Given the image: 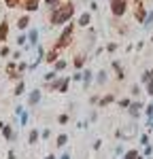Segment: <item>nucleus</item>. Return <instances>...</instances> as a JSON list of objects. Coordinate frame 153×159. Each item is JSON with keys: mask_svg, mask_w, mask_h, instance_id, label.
<instances>
[{"mask_svg": "<svg viewBox=\"0 0 153 159\" xmlns=\"http://www.w3.org/2000/svg\"><path fill=\"white\" fill-rule=\"evenodd\" d=\"M45 4L49 7V11H51V9H58L62 4V0H45Z\"/></svg>", "mask_w": 153, "mask_h": 159, "instance_id": "nucleus-26", "label": "nucleus"}, {"mask_svg": "<svg viewBox=\"0 0 153 159\" xmlns=\"http://www.w3.org/2000/svg\"><path fill=\"white\" fill-rule=\"evenodd\" d=\"M68 119H70V117H68V112H62V115L58 117V123H60V125H66V123H68Z\"/></svg>", "mask_w": 153, "mask_h": 159, "instance_id": "nucleus-28", "label": "nucleus"}, {"mask_svg": "<svg viewBox=\"0 0 153 159\" xmlns=\"http://www.w3.org/2000/svg\"><path fill=\"white\" fill-rule=\"evenodd\" d=\"M113 68H115V72H117V81H123V68L119 66V61H113Z\"/></svg>", "mask_w": 153, "mask_h": 159, "instance_id": "nucleus-23", "label": "nucleus"}, {"mask_svg": "<svg viewBox=\"0 0 153 159\" xmlns=\"http://www.w3.org/2000/svg\"><path fill=\"white\" fill-rule=\"evenodd\" d=\"M9 55H11V47L9 45H2L0 47V57H9Z\"/></svg>", "mask_w": 153, "mask_h": 159, "instance_id": "nucleus-25", "label": "nucleus"}, {"mask_svg": "<svg viewBox=\"0 0 153 159\" xmlns=\"http://www.w3.org/2000/svg\"><path fill=\"white\" fill-rule=\"evenodd\" d=\"M9 40V19L0 21V45H4Z\"/></svg>", "mask_w": 153, "mask_h": 159, "instance_id": "nucleus-6", "label": "nucleus"}, {"mask_svg": "<svg viewBox=\"0 0 153 159\" xmlns=\"http://www.w3.org/2000/svg\"><path fill=\"white\" fill-rule=\"evenodd\" d=\"M151 79H153V72H149V70H147V72L142 74V83H149Z\"/></svg>", "mask_w": 153, "mask_h": 159, "instance_id": "nucleus-33", "label": "nucleus"}, {"mask_svg": "<svg viewBox=\"0 0 153 159\" xmlns=\"http://www.w3.org/2000/svg\"><path fill=\"white\" fill-rule=\"evenodd\" d=\"M2 138H4V142H15L17 138H19V134H17V129H13V125H9V123H4V127H2Z\"/></svg>", "mask_w": 153, "mask_h": 159, "instance_id": "nucleus-4", "label": "nucleus"}, {"mask_svg": "<svg viewBox=\"0 0 153 159\" xmlns=\"http://www.w3.org/2000/svg\"><path fill=\"white\" fill-rule=\"evenodd\" d=\"M40 100H43V91H40V89H32V91H30V96H28V106H30V108H34V106L40 104Z\"/></svg>", "mask_w": 153, "mask_h": 159, "instance_id": "nucleus-5", "label": "nucleus"}, {"mask_svg": "<svg viewBox=\"0 0 153 159\" xmlns=\"http://www.w3.org/2000/svg\"><path fill=\"white\" fill-rule=\"evenodd\" d=\"M38 140H40V129L38 127H32L30 134H28V144H36Z\"/></svg>", "mask_w": 153, "mask_h": 159, "instance_id": "nucleus-9", "label": "nucleus"}, {"mask_svg": "<svg viewBox=\"0 0 153 159\" xmlns=\"http://www.w3.org/2000/svg\"><path fill=\"white\" fill-rule=\"evenodd\" d=\"M66 142H68V136H66V134H60L58 138H55V147H58V148H64V147H66Z\"/></svg>", "mask_w": 153, "mask_h": 159, "instance_id": "nucleus-21", "label": "nucleus"}, {"mask_svg": "<svg viewBox=\"0 0 153 159\" xmlns=\"http://www.w3.org/2000/svg\"><path fill=\"white\" fill-rule=\"evenodd\" d=\"M66 66H68V61H66V60H58L55 64H53V70H55V72L60 74L62 70H66Z\"/></svg>", "mask_w": 153, "mask_h": 159, "instance_id": "nucleus-16", "label": "nucleus"}, {"mask_svg": "<svg viewBox=\"0 0 153 159\" xmlns=\"http://www.w3.org/2000/svg\"><path fill=\"white\" fill-rule=\"evenodd\" d=\"M119 106H123V108H126V106H130V100H121V102H119Z\"/></svg>", "mask_w": 153, "mask_h": 159, "instance_id": "nucleus-42", "label": "nucleus"}, {"mask_svg": "<svg viewBox=\"0 0 153 159\" xmlns=\"http://www.w3.org/2000/svg\"><path fill=\"white\" fill-rule=\"evenodd\" d=\"M4 72H7V76H11L13 72H17V61H7V68H4Z\"/></svg>", "mask_w": 153, "mask_h": 159, "instance_id": "nucleus-18", "label": "nucleus"}, {"mask_svg": "<svg viewBox=\"0 0 153 159\" xmlns=\"http://www.w3.org/2000/svg\"><path fill=\"white\" fill-rule=\"evenodd\" d=\"M111 11L115 17H121L128 11V0H111Z\"/></svg>", "mask_w": 153, "mask_h": 159, "instance_id": "nucleus-3", "label": "nucleus"}, {"mask_svg": "<svg viewBox=\"0 0 153 159\" xmlns=\"http://www.w3.org/2000/svg\"><path fill=\"white\" fill-rule=\"evenodd\" d=\"M68 85H70V76H66V79H64V83H62V87H60V91H62V93H66V91H68Z\"/></svg>", "mask_w": 153, "mask_h": 159, "instance_id": "nucleus-29", "label": "nucleus"}, {"mask_svg": "<svg viewBox=\"0 0 153 159\" xmlns=\"http://www.w3.org/2000/svg\"><path fill=\"white\" fill-rule=\"evenodd\" d=\"M140 108H142V104H140V102H132V104H130V115H132V117H138Z\"/></svg>", "mask_w": 153, "mask_h": 159, "instance_id": "nucleus-17", "label": "nucleus"}, {"mask_svg": "<svg viewBox=\"0 0 153 159\" xmlns=\"http://www.w3.org/2000/svg\"><path fill=\"white\" fill-rule=\"evenodd\" d=\"M7 159H17V155H15V151H7Z\"/></svg>", "mask_w": 153, "mask_h": 159, "instance_id": "nucleus-38", "label": "nucleus"}, {"mask_svg": "<svg viewBox=\"0 0 153 159\" xmlns=\"http://www.w3.org/2000/svg\"><path fill=\"white\" fill-rule=\"evenodd\" d=\"M72 34H75V24H68L66 28H64V32L58 36V40H55V45H53V49L55 51H62L66 49L70 43H72Z\"/></svg>", "mask_w": 153, "mask_h": 159, "instance_id": "nucleus-2", "label": "nucleus"}, {"mask_svg": "<svg viewBox=\"0 0 153 159\" xmlns=\"http://www.w3.org/2000/svg\"><path fill=\"white\" fill-rule=\"evenodd\" d=\"M15 43H17V47H26V45H28V34H26V32H21V34H17V38H15Z\"/></svg>", "mask_w": 153, "mask_h": 159, "instance_id": "nucleus-19", "label": "nucleus"}, {"mask_svg": "<svg viewBox=\"0 0 153 159\" xmlns=\"http://www.w3.org/2000/svg\"><path fill=\"white\" fill-rule=\"evenodd\" d=\"M49 136H51V129H49V127H45V129H40V138H43V140H47Z\"/></svg>", "mask_w": 153, "mask_h": 159, "instance_id": "nucleus-32", "label": "nucleus"}, {"mask_svg": "<svg viewBox=\"0 0 153 159\" xmlns=\"http://www.w3.org/2000/svg\"><path fill=\"white\" fill-rule=\"evenodd\" d=\"M64 79H66V76H58V79H53L51 83H47V89H49V91H60V87H62Z\"/></svg>", "mask_w": 153, "mask_h": 159, "instance_id": "nucleus-10", "label": "nucleus"}, {"mask_svg": "<svg viewBox=\"0 0 153 159\" xmlns=\"http://www.w3.org/2000/svg\"><path fill=\"white\" fill-rule=\"evenodd\" d=\"M17 30L19 32H26V30H30V15H21L19 19H17Z\"/></svg>", "mask_w": 153, "mask_h": 159, "instance_id": "nucleus-7", "label": "nucleus"}, {"mask_svg": "<svg viewBox=\"0 0 153 159\" xmlns=\"http://www.w3.org/2000/svg\"><path fill=\"white\" fill-rule=\"evenodd\" d=\"M38 2H40V0H24V2H21V9L28 11V13H34L38 9Z\"/></svg>", "mask_w": 153, "mask_h": 159, "instance_id": "nucleus-8", "label": "nucleus"}, {"mask_svg": "<svg viewBox=\"0 0 153 159\" xmlns=\"http://www.w3.org/2000/svg\"><path fill=\"white\" fill-rule=\"evenodd\" d=\"M115 49H117V43H109V45H106V51H109V53H113Z\"/></svg>", "mask_w": 153, "mask_h": 159, "instance_id": "nucleus-34", "label": "nucleus"}, {"mask_svg": "<svg viewBox=\"0 0 153 159\" xmlns=\"http://www.w3.org/2000/svg\"><path fill=\"white\" fill-rule=\"evenodd\" d=\"M126 159H138V153H136V151H130L126 155Z\"/></svg>", "mask_w": 153, "mask_h": 159, "instance_id": "nucleus-35", "label": "nucleus"}, {"mask_svg": "<svg viewBox=\"0 0 153 159\" xmlns=\"http://www.w3.org/2000/svg\"><path fill=\"white\" fill-rule=\"evenodd\" d=\"M96 119H98V112L91 110V112H89V121H96Z\"/></svg>", "mask_w": 153, "mask_h": 159, "instance_id": "nucleus-37", "label": "nucleus"}, {"mask_svg": "<svg viewBox=\"0 0 153 159\" xmlns=\"http://www.w3.org/2000/svg\"><path fill=\"white\" fill-rule=\"evenodd\" d=\"M72 15H75V7H72V2L60 4L58 9H51V11H49V24L51 25H62V24H66V21H70Z\"/></svg>", "mask_w": 153, "mask_h": 159, "instance_id": "nucleus-1", "label": "nucleus"}, {"mask_svg": "<svg viewBox=\"0 0 153 159\" xmlns=\"http://www.w3.org/2000/svg\"><path fill=\"white\" fill-rule=\"evenodd\" d=\"M98 102H100L98 96H91V98H89V104H98Z\"/></svg>", "mask_w": 153, "mask_h": 159, "instance_id": "nucleus-39", "label": "nucleus"}, {"mask_svg": "<svg viewBox=\"0 0 153 159\" xmlns=\"http://www.w3.org/2000/svg\"><path fill=\"white\" fill-rule=\"evenodd\" d=\"M28 119H30V112L28 110H24L19 117H17V123H19V127H24V125H28Z\"/></svg>", "mask_w": 153, "mask_h": 159, "instance_id": "nucleus-20", "label": "nucleus"}, {"mask_svg": "<svg viewBox=\"0 0 153 159\" xmlns=\"http://www.w3.org/2000/svg\"><path fill=\"white\" fill-rule=\"evenodd\" d=\"M45 159H58V157H55V155H47Z\"/></svg>", "mask_w": 153, "mask_h": 159, "instance_id": "nucleus-44", "label": "nucleus"}, {"mask_svg": "<svg viewBox=\"0 0 153 159\" xmlns=\"http://www.w3.org/2000/svg\"><path fill=\"white\" fill-rule=\"evenodd\" d=\"M24 91H26V83L24 81L15 83V87H13V96H24Z\"/></svg>", "mask_w": 153, "mask_h": 159, "instance_id": "nucleus-15", "label": "nucleus"}, {"mask_svg": "<svg viewBox=\"0 0 153 159\" xmlns=\"http://www.w3.org/2000/svg\"><path fill=\"white\" fill-rule=\"evenodd\" d=\"M60 159H70V153H64V155H62Z\"/></svg>", "mask_w": 153, "mask_h": 159, "instance_id": "nucleus-43", "label": "nucleus"}, {"mask_svg": "<svg viewBox=\"0 0 153 159\" xmlns=\"http://www.w3.org/2000/svg\"><path fill=\"white\" fill-rule=\"evenodd\" d=\"M85 61H87V57H85V55H76L75 60H72V66H75L76 70H81V68L85 66Z\"/></svg>", "mask_w": 153, "mask_h": 159, "instance_id": "nucleus-14", "label": "nucleus"}, {"mask_svg": "<svg viewBox=\"0 0 153 159\" xmlns=\"http://www.w3.org/2000/svg\"><path fill=\"white\" fill-rule=\"evenodd\" d=\"M26 70H28V64H26V61H17V72L24 74Z\"/></svg>", "mask_w": 153, "mask_h": 159, "instance_id": "nucleus-30", "label": "nucleus"}, {"mask_svg": "<svg viewBox=\"0 0 153 159\" xmlns=\"http://www.w3.org/2000/svg\"><path fill=\"white\" fill-rule=\"evenodd\" d=\"M58 60H60V51H55V49L47 51V55H45V61H47V64H55Z\"/></svg>", "mask_w": 153, "mask_h": 159, "instance_id": "nucleus-11", "label": "nucleus"}, {"mask_svg": "<svg viewBox=\"0 0 153 159\" xmlns=\"http://www.w3.org/2000/svg\"><path fill=\"white\" fill-rule=\"evenodd\" d=\"M106 81H109V74L104 72V70H100V72H98V76H96V83H98V85H104Z\"/></svg>", "mask_w": 153, "mask_h": 159, "instance_id": "nucleus-24", "label": "nucleus"}, {"mask_svg": "<svg viewBox=\"0 0 153 159\" xmlns=\"http://www.w3.org/2000/svg\"><path fill=\"white\" fill-rule=\"evenodd\" d=\"M147 89H149V93H151V96H153V79H151V81H149V83H147Z\"/></svg>", "mask_w": 153, "mask_h": 159, "instance_id": "nucleus-41", "label": "nucleus"}, {"mask_svg": "<svg viewBox=\"0 0 153 159\" xmlns=\"http://www.w3.org/2000/svg\"><path fill=\"white\" fill-rule=\"evenodd\" d=\"M2 127H4V121H0V132H2Z\"/></svg>", "mask_w": 153, "mask_h": 159, "instance_id": "nucleus-45", "label": "nucleus"}, {"mask_svg": "<svg viewBox=\"0 0 153 159\" xmlns=\"http://www.w3.org/2000/svg\"><path fill=\"white\" fill-rule=\"evenodd\" d=\"M11 55H13V61H19V60H21V49L11 51Z\"/></svg>", "mask_w": 153, "mask_h": 159, "instance_id": "nucleus-31", "label": "nucleus"}, {"mask_svg": "<svg viewBox=\"0 0 153 159\" xmlns=\"http://www.w3.org/2000/svg\"><path fill=\"white\" fill-rule=\"evenodd\" d=\"M89 24H91V15H89V13H81V17H79L76 25H81V28H87Z\"/></svg>", "mask_w": 153, "mask_h": 159, "instance_id": "nucleus-12", "label": "nucleus"}, {"mask_svg": "<svg viewBox=\"0 0 153 159\" xmlns=\"http://www.w3.org/2000/svg\"><path fill=\"white\" fill-rule=\"evenodd\" d=\"M43 79H45V83H51L53 79H58V72H55V70H51V72H47Z\"/></svg>", "mask_w": 153, "mask_h": 159, "instance_id": "nucleus-27", "label": "nucleus"}, {"mask_svg": "<svg viewBox=\"0 0 153 159\" xmlns=\"http://www.w3.org/2000/svg\"><path fill=\"white\" fill-rule=\"evenodd\" d=\"M113 100H115V96H113V93H109V96H104V98H100V102H98V106H102V108H104V106H109V104H111Z\"/></svg>", "mask_w": 153, "mask_h": 159, "instance_id": "nucleus-22", "label": "nucleus"}, {"mask_svg": "<svg viewBox=\"0 0 153 159\" xmlns=\"http://www.w3.org/2000/svg\"><path fill=\"white\" fill-rule=\"evenodd\" d=\"M13 112H15V117H19V115L24 112V106H15V108H13Z\"/></svg>", "mask_w": 153, "mask_h": 159, "instance_id": "nucleus-36", "label": "nucleus"}, {"mask_svg": "<svg viewBox=\"0 0 153 159\" xmlns=\"http://www.w3.org/2000/svg\"><path fill=\"white\" fill-rule=\"evenodd\" d=\"M94 81V72L91 70H83V89H87Z\"/></svg>", "mask_w": 153, "mask_h": 159, "instance_id": "nucleus-13", "label": "nucleus"}, {"mask_svg": "<svg viewBox=\"0 0 153 159\" xmlns=\"http://www.w3.org/2000/svg\"><path fill=\"white\" fill-rule=\"evenodd\" d=\"M138 91H140V89H138V85H134V87H132V91H130V93H132V96H138Z\"/></svg>", "mask_w": 153, "mask_h": 159, "instance_id": "nucleus-40", "label": "nucleus"}]
</instances>
